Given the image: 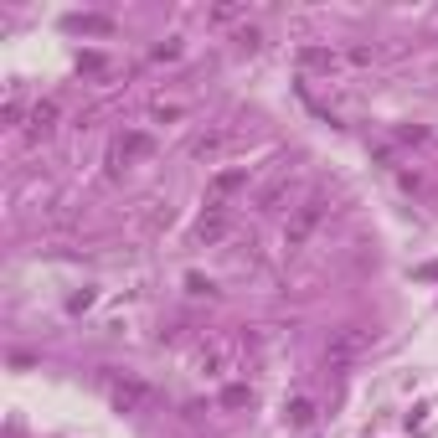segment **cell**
I'll return each mask as SVG.
<instances>
[{
	"mask_svg": "<svg viewBox=\"0 0 438 438\" xmlns=\"http://www.w3.org/2000/svg\"><path fill=\"white\" fill-rule=\"evenodd\" d=\"M103 392L114 397L119 412H140V407H150V397H155V392H150L140 377H114V371L103 377Z\"/></svg>",
	"mask_w": 438,
	"mask_h": 438,
	"instance_id": "6da1fadb",
	"label": "cell"
},
{
	"mask_svg": "<svg viewBox=\"0 0 438 438\" xmlns=\"http://www.w3.org/2000/svg\"><path fill=\"white\" fill-rule=\"evenodd\" d=\"M320 217H325V196H310V202L294 212V222H289V232H283V243H289V248H304V237L320 227Z\"/></svg>",
	"mask_w": 438,
	"mask_h": 438,
	"instance_id": "7a4b0ae2",
	"label": "cell"
}]
</instances>
